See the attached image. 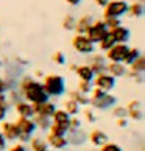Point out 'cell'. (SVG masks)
I'll return each instance as SVG.
<instances>
[{
    "instance_id": "cell-1",
    "label": "cell",
    "mask_w": 145,
    "mask_h": 151,
    "mask_svg": "<svg viewBox=\"0 0 145 151\" xmlns=\"http://www.w3.org/2000/svg\"><path fill=\"white\" fill-rule=\"evenodd\" d=\"M17 89L22 93V98L25 101H28L31 104H39V103H45L50 100L47 92L44 91V86L41 81L35 80L30 75H24L20 78V81L17 83Z\"/></svg>"
},
{
    "instance_id": "cell-2",
    "label": "cell",
    "mask_w": 145,
    "mask_h": 151,
    "mask_svg": "<svg viewBox=\"0 0 145 151\" xmlns=\"http://www.w3.org/2000/svg\"><path fill=\"white\" fill-rule=\"evenodd\" d=\"M42 86L50 98H59L67 92V89H66V78L58 73L45 75L42 81Z\"/></svg>"
},
{
    "instance_id": "cell-3",
    "label": "cell",
    "mask_w": 145,
    "mask_h": 151,
    "mask_svg": "<svg viewBox=\"0 0 145 151\" xmlns=\"http://www.w3.org/2000/svg\"><path fill=\"white\" fill-rule=\"evenodd\" d=\"M16 126L19 128V139L17 142L20 143H28L31 140V137L35 136L36 129V125L33 119H27V117H17V120L14 122Z\"/></svg>"
},
{
    "instance_id": "cell-4",
    "label": "cell",
    "mask_w": 145,
    "mask_h": 151,
    "mask_svg": "<svg viewBox=\"0 0 145 151\" xmlns=\"http://www.w3.org/2000/svg\"><path fill=\"white\" fill-rule=\"evenodd\" d=\"M128 6H130V3L125 2V0H109L106 6L103 8V19L106 17L120 19L123 14L128 13Z\"/></svg>"
},
{
    "instance_id": "cell-5",
    "label": "cell",
    "mask_w": 145,
    "mask_h": 151,
    "mask_svg": "<svg viewBox=\"0 0 145 151\" xmlns=\"http://www.w3.org/2000/svg\"><path fill=\"white\" fill-rule=\"evenodd\" d=\"M106 35H108V28H106V25H105L103 19L94 20L91 24V27H89V28L86 30V33H84V36L94 44V45H97Z\"/></svg>"
},
{
    "instance_id": "cell-6",
    "label": "cell",
    "mask_w": 145,
    "mask_h": 151,
    "mask_svg": "<svg viewBox=\"0 0 145 151\" xmlns=\"http://www.w3.org/2000/svg\"><path fill=\"white\" fill-rule=\"evenodd\" d=\"M115 104H117V97L111 92H105L103 95H100L97 98H89V106H92L94 109H98V111L111 109Z\"/></svg>"
},
{
    "instance_id": "cell-7",
    "label": "cell",
    "mask_w": 145,
    "mask_h": 151,
    "mask_svg": "<svg viewBox=\"0 0 145 151\" xmlns=\"http://www.w3.org/2000/svg\"><path fill=\"white\" fill-rule=\"evenodd\" d=\"M72 47H74L75 52H78L80 55H84V56H89L91 53L95 52V45L84 35H75L72 37Z\"/></svg>"
},
{
    "instance_id": "cell-8",
    "label": "cell",
    "mask_w": 145,
    "mask_h": 151,
    "mask_svg": "<svg viewBox=\"0 0 145 151\" xmlns=\"http://www.w3.org/2000/svg\"><path fill=\"white\" fill-rule=\"evenodd\" d=\"M128 50H130L128 44H114L108 52H105V59H108L109 63H122L123 64Z\"/></svg>"
},
{
    "instance_id": "cell-9",
    "label": "cell",
    "mask_w": 145,
    "mask_h": 151,
    "mask_svg": "<svg viewBox=\"0 0 145 151\" xmlns=\"http://www.w3.org/2000/svg\"><path fill=\"white\" fill-rule=\"evenodd\" d=\"M115 84H117V80H115V78H113L111 75H108L106 72L95 75V76H94V80H92V86L100 89V91H103V92L114 91Z\"/></svg>"
},
{
    "instance_id": "cell-10",
    "label": "cell",
    "mask_w": 145,
    "mask_h": 151,
    "mask_svg": "<svg viewBox=\"0 0 145 151\" xmlns=\"http://www.w3.org/2000/svg\"><path fill=\"white\" fill-rule=\"evenodd\" d=\"M0 132L5 137L6 142H17L19 139V128L16 126L14 122H2V126H0Z\"/></svg>"
},
{
    "instance_id": "cell-11",
    "label": "cell",
    "mask_w": 145,
    "mask_h": 151,
    "mask_svg": "<svg viewBox=\"0 0 145 151\" xmlns=\"http://www.w3.org/2000/svg\"><path fill=\"white\" fill-rule=\"evenodd\" d=\"M126 117L136 122H142L144 120V108H142V101L139 100H131L130 103H126Z\"/></svg>"
},
{
    "instance_id": "cell-12",
    "label": "cell",
    "mask_w": 145,
    "mask_h": 151,
    "mask_svg": "<svg viewBox=\"0 0 145 151\" xmlns=\"http://www.w3.org/2000/svg\"><path fill=\"white\" fill-rule=\"evenodd\" d=\"M31 108H33V114L35 115H44V117H47V119H50V120H52L53 112L58 109L56 104H55L52 100H48V101H45V103L31 104Z\"/></svg>"
},
{
    "instance_id": "cell-13",
    "label": "cell",
    "mask_w": 145,
    "mask_h": 151,
    "mask_svg": "<svg viewBox=\"0 0 145 151\" xmlns=\"http://www.w3.org/2000/svg\"><path fill=\"white\" fill-rule=\"evenodd\" d=\"M66 139H67V143L72 147H81L87 142V132L83 128H80L76 131H69L66 134Z\"/></svg>"
},
{
    "instance_id": "cell-14",
    "label": "cell",
    "mask_w": 145,
    "mask_h": 151,
    "mask_svg": "<svg viewBox=\"0 0 145 151\" xmlns=\"http://www.w3.org/2000/svg\"><path fill=\"white\" fill-rule=\"evenodd\" d=\"M109 35L114 37L115 44H128V41L131 37V31H130V28L120 25V27H115V28L109 30Z\"/></svg>"
},
{
    "instance_id": "cell-15",
    "label": "cell",
    "mask_w": 145,
    "mask_h": 151,
    "mask_svg": "<svg viewBox=\"0 0 145 151\" xmlns=\"http://www.w3.org/2000/svg\"><path fill=\"white\" fill-rule=\"evenodd\" d=\"M87 140L91 142L95 148H100L102 145H105L106 142H109V139H108V134L102 131V129H92L91 132L87 134Z\"/></svg>"
},
{
    "instance_id": "cell-16",
    "label": "cell",
    "mask_w": 145,
    "mask_h": 151,
    "mask_svg": "<svg viewBox=\"0 0 145 151\" xmlns=\"http://www.w3.org/2000/svg\"><path fill=\"white\" fill-rule=\"evenodd\" d=\"M126 65H123L122 63H106V73L111 75L113 78H122L126 75Z\"/></svg>"
},
{
    "instance_id": "cell-17",
    "label": "cell",
    "mask_w": 145,
    "mask_h": 151,
    "mask_svg": "<svg viewBox=\"0 0 145 151\" xmlns=\"http://www.w3.org/2000/svg\"><path fill=\"white\" fill-rule=\"evenodd\" d=\"M92 22H94V19H92V16H89V14H84V16H81V17H78L75 20V28H74L75 35H84Z\"/></svg>"
},
{
    "instance_id": "cell-18",
    "label": "cell",
    "mask_w": 145,
    "mask_h": 151,
    "mask_svg": "<svg viewBox=\"0 0 145 151\" xmlns=\"http://www.w3.org/2000/svg\"><path fill=\"white\" fill-rule=\"evenodd\" d=\"M14 111L17 117H27V119H31L33 115V108H31V103L25 101V100H20L19 103L14 104Z\"/></svg>"
},
{
    "instance_id": "cell-19",
    "label": "cell",
    "mask_w": 145,
    "mask_h": 151,
    "mask_svg": "<svg viewBox=\"0 0 145 151\" xmlns=\"http://www.w3.org/2000/svg\"><path fill=\"white\" fill-rule=\"evenodd\" d=\"M69 122H70V115L66 112V111L61 108V109H56L52 115V123L55 125H61V126H67L69 129Z\"/></svg>"
},
{
    "instance_id": "cell-20",
    "label": "cell",
    "mask_w": 145,
    "mask_h": 151,
    "mask_svg": "<svg viewBox=\"0 0 145 151\" xmlns=\"http://www.w3.org/2000/svg\"><path fill=\"white\" fill-rule=\"evenodd\" d=\"M47 145H48V148L52 147L53 150H56V151H61V150H64L66 147H67V139H66V136L63 137H59V136H47Z\"/></svg>"
},
{
    "instance_id": "cell-21",
    "label": "cell",
    "mask_w": 145,
    "mask_h": 151,
    "mask_svg": "<svg viewBox=\"0 0 145 151\" xmlns=\"http://www.w3.org/2000/svg\"><path fill=\"white\" fill-rule=\"evenodd\" d=\"M75 73L76 76L80 78V81H86V83H92L94 80V72L91 70V67H89L87 64H81V65H78L76 67V70H75Z\"/></svg>"
},
{
    "instance_id": "cell-22",
    "label": "cell",
    "mask_w": 145,
    "mask_h": 151,
    "mask_svg": "<svg viewBox=\"0 0 145 151\" xmlns=\"http://www.w3.org/2000/svg\"><path fill=\"white\" fill-rule=\"evenodd\" d=\"M67 95H69V100L75 101L78 106H89V95H84V93L78 92L76 89L75 91H69Z\"/></svg>"
},
{
    "instance_id": "cell-23",
    "label": "cell",
    "mask_w": 145,
    "mask_h": 151,
    "mask_svg": "<svg viewBox=\"0 0 145 151\" xmlns=\"http://www.w3.org/2000/svg\"><path fill=\"white\" fill-rule=\"evenodd\" d=\"M31 119L36 125V129H39V131H48L50 125H52V120L44 117V115H33Z\"/></svg>"
},
{
    "instance_id": "cell-24",
    "label": "cell",
    "mask_w": 145,
    "mask_h": 151,
    "mask_svg": "<svg viewBox=\"0 0 145 151\" xmlns=\"http://www.w3.org/2000/svg\"><path fill=\"white\" fill-rule=\"evenodd\" d=\"M63 109L67 112L70 117H76L78 114H80V111H81V106H78L75 101H72V100H66L64 101V106H63Z\"/></svg>"
},
{
    "instance_id": "cell-25",
    "label": "cell",
    "mask_w": 145,
    "mask_h": 151,
    "mask_svg": "<svg viewBox=\"0 0 145 151\" xmlns=\"http://www.w3.org/2000/svg\"><path fill=\"white\" fill-rule=\"evenodd\" d=\"M115 44V41H114V37L109 35V30H108V35L105 36L102 41H100L97 45H98V48H100V52H108V50L111 48Z\"/></svg>"
},
{
    "instance_id": "cell-26",
    "label": "cell",
    "mask_w": 145,
    "mask_h": 151,
    "mask_svg": "<svg viewBox=\"0 0 145 151\" xmlns=\"http://www.w3.org/2000/svg\"><path fill=\"white\" fill-rule=\"evenodd\" d=\"M28 143H30V148H31L33 151H41V150L48 148V145H47V142L44 140V139H41V137H35V136L31 137V140H30Z\"/></svg>"
},
{
    "instance_id": "cell-27",
    "label": "cell",
    "mask_w": 145,
    "mask_h": 151,
    "mask_svg": "<svg viewBox=\"0 0 145 151\" xmlns=\"http://www.w3.org/2000/svg\"><path fill=\"white\" fill-rule=\"evenodd\" d=\"M139 55H142V52L139 50L137 47H130V50H128V53H126V58L123 61V65H130L133 61H136L139 58Z\"/></svg>"
},
{
    "instance_id": "cell-28",
    "label": "cell",
    "mask_w": 145,
    "mask_h": 151,
    "mask_svg": "<svg viewBox=\"0 0 145 151\" xmlns=\"http://www.w3.org/2000/svg\"><path fill=\"white\" fill-rule=\"evenodd\" d=\"M67 126H61V125H55V123H52L48 128V136H59V137H63L67 134Z\"/></svg>"
},
{
    "instance_id": "cell-29",
    "label": "cell",
    "mask_w": 145,
    "mask_h": 151,
    "mask_svg": "<svg viewBox=\"0 0 145 151\" xmlns=\"http://www.w3.org/2000/svg\"><path fill=\"white\" fill-rule=\"evenodd\" d=\"M128 13H130V16H133V17H142L144 16V3H131L130 6H128Z\"/></svg>"
},
{
    "instance_id": "cell-30",
    "label": "cell",
    "mask_w": 145,
    "mask_h": 151,
    "mask_svg": "<svg viewBox=\"0 0 145 151\" xmlns=\"http://www.w3.org/2000/svg\"><path fill=\"white\" fill-rule=\"evenodd\" d=\"M87 64H106V59H105L103 53H91L87 56Z\"/></svg>"
},
{
    "instance_id": "cell-31",
    "label": "cell",
    "mask_w": 145,
    "mask_h": 151,
    "mask_svg": "<svg viewBox=\"0 0 145 151\" xmlns=\"http://www.w3.org/2000/svg\"><path fill=\"white\" fill-rule=\"evenodd\" d=\"M75 16H72V14H66L64 16V19H63V28L64 30H67V31H72L75 28Z\"/></svg>"
},
{
    "instance_id": "cell-32",
    "label": "cell",
    "mask_w": 145,
    "mask_h": 151,
    "mask_svg": "<svg viewBox=\"0 0 145 151\" xmlns=\"http://www.w3.org/2000/svg\"><path fill=\"white\" fill-rule=\"evenodd\" d=\"M113 109V115L115 117V119H128V114H126V108L125 106H122V104H115L114 108H111Z\"/></svg>"
},
{
    "instance_id": "cell-33",
    "label": "cell",
    "mask_w": 145,
    "mask_h": 151,
    "mask_svg": "<svg viewBox=\"0 0 145 151\" xmlns=\"http://www.w3.org/2000/svg\"><path fill=\"white\" fill-rule=\"evenodd\" d=\"M92 83H86V81H80L78 83V86H76V91L78 92H81V93H84V95H89L92 91Z\"/></svg>"
},
{
    "instance_id": "cell-34",
    "label": "cell",
    "mask_w": 145,
    "mask_h": 151,
    "mask_svg": "<svg viewBox=\"0 0 145 151\" xmlns=\"http://www.w3.org/2000/svg\"><path fill=\"white\" fill-rule=\"evenodd\" d=\"M98 151H123V150H122L120 145H117L114 142H106L105 145H102V147L98 148Z\"/></svg>"
},
{
    "instance_id": "cell-35",
    "label": "cell",
    "mask_w": 145,
    "mask_h": 151,
    "mask_svg": "<svg viewBox=\"0 0 145 151\" xmlns=\"http://www.w3.org/2000/svg\"><path fill=\"white\" fill-rule=\"evenodd\" d=\"M103 22H105V25H106L108 30H113V28H115V27L122 25L120 19H115V17H106V19H103Z\"/></svg>"
},
{
    "instance_id": "cell-36",
    "label": "cell",
    "mask_w": 145,
    "mask_h": 151,
    "mask_svg": "<svg viewBox=\"0 0 145 151\" xmlns=\"http://www.w3.org/2000/svg\"><path fill=\"white\" fill-rule=\"evenodd\" d=\"M52 61L56 65H64L66 64V55L63 52H55L53 56H52Z\"/></svg>"
},
{
    "instance_id": "cell-37",
    "label": "cell",
    "mask_w": 145,
    "mask_h": 151,
    "mask_svg": "<svg viewBox=\"0 0 145 151\" xmlns=\"http://www.w3.org/2000/svg\"><path fill=\"white\" fill-rule=\"evenodd\" d=\"M11 108V104L6 101V103H0V123L5 122V119L8 117V111Z\"/></svg>"
},
{
    "instance_id": "cell-38",
    "label": "cell",
    "mask_w": 145,
    "mask_h": 151,
    "mask_svg": "<svg viewBox=\"0 0 145 151\" xmlns=\"http://www.w3.org/2000/svg\"><path fill=\"white\" fill-rule=\"evenodd\" d=\"M83 114H84V120H86L87 123H91V125H94V123L97 122L95 112H94L92 109H84V111H83Z\"/></svg>"
},
{
    "instance_id": "cell-39",
    "label": "cell",
    "mask_w": 145,
    "mask_h": 151,
    "mask_svg": "<svg viewBox=\"0 0 145 151\" xmlns=\"http://www.w3.org/2000/svg\"><path fill=\"white\" fill-rule=\"evenodd\" d=\"M81 128V120L78 117H70V122H69V131H76ZM67 131V132H69Z\"/></svg>"
},
{
    "instance_id": "cell-40",
    "label": "cell",
    "mask_w": 145,
    "mask_h": 151,
    "mask_svg": "<svg viewBox=\"0 0 145 151\" xmlns=\"http://www.w3.org/2000/svg\"><path fill=\"white\" fill-rule=\"evenodd\" d=\"M91 67V70L94 72V75H98V73H103L106 72V64H87Z\"/></svg>"
},
{
    "instance_id": "cell-41",
    "label": "cell",
    "mask_w": 145,
    "mask_h": 151,
    "mask_svg": "<svg viewBox=\"0 0 145 151\" xmlns=\"http://www.w3.org/2000/svg\"><path fill=\"white\" fill-rule=\"evenodd\" d=\"M8 151H28V148L25 147V143H20V142H14L11 147L8 148Z\"/></svg>"
},
{
    "instance_id": "cell-42",
    "label": "cell",
    "mask_w": 145,
    "mask_h": 151,
    "mask_svg": "<svg viewBox=\"0 0 145 151\" xmlns=\"http://www.w3.org/2000/svg\"><path fill=\"white\" fill-rule=\"evenodd\" d=\"M8 89H6V83H5V78L0 76V93H6Z\"/></svg>"
},
{
    "instance_id": "cell-43",
    "label": "cell",
    "mask_w": 145,
    "mask_h": 151,
    "mask_svg": "<svg viewBox=\"0 0 145 151\" xmlns=\"http://www.w3.org/2000/svg\"><path fill=\"white\" fill-rule=\"evenodd\" d=\"M8 148V142L5 140V137L2 136V132H0V151H5Z\"/></svg>"
},
{
    "instance_id": "cell-44",
    "label": "cell",
    "mask_w": 145,
    "mask_h": 151,
    "mask_svg": "<svg viewBox=\"0 0 145 151\" xmlns=\"http://www.w3.org/2000/svg\"><path fill=\"white\" fill-rule=\"evenodd\" d=\"M117 126L119 128H126L128 126V119H117Z\"/></svg>"
},
{
    "instance_id": "cell-45",
    "label": "cell",
    "mask_w": 145,
    "mask_h": 151,
    "mask_svg": "<svg viewBox=\"0 0 145 151\" xmlns=\"http://www.w3.org/2000/svg\"><path fill=\"white\" fill-rule=\"evenodd\" d=\"M66 3L70 5V6H78L81 3V0H66Z\"/></svg>"
},
{
    "instance_id": "cell-46",
    "label": "cell",
    "mask_w": 145,
    "mask_h": 151,
    "mask_svg": "<svg viewBox=\"0 0 145 151\" xmlns=\"http://www.w3.org/2000/svg\"><path fill=\"white\" fill-rule=\"evenodd\" d=\"M94 2H95V5H98V6H103V8H105L109 0H94Z\"/></svg>"
},
{
    "instance_id": "cell-47",
    "label": "cell",
    "mask_w": 145,
    "mask_h": 151,
    "mask_svg": "<svg viewBox=\"0 0 145 151\" xmlns=\"http://www.w3.org/2000/svg\"><path fill=\"white\" fill-rule=\"evenodd\" d=\"M6 93H0V103H6Z\"/></svg>"
},
{
    "instance_id": "cell-48",
    "label": "cell",
    "mask_w": 145,
    "mask_h": 151,
    "mask_svg": "<svg viewBox=\"0 0 145 151\" xmlns=\"http://www.w3.org/2000/svg\"><path fill=\"white\" fill-rule=\"evenodd\" d=\"M76 67H78V64H69V70H70V72H75Z\"/></svg>"
},
{
    "instance_id": "cell-49",
    "label": "cell",
    "mask_w": 145,
    "mask_h": 151,
    "mask_svg": "<svg viewBox=\"0 0 145 151\" xmlns=\"http://www.w3.org/2000/svg\"><path fill=\"white\" fill-rule=\"evenodd\" d=\"M0 67H3V61L2 59H0Z\"/></svg>"
},
{
    "instance_id": "cell-50",
    "label": "cell",
    "mask_w": 145,
    "mask_h": 151,
    "mask_svg": "<svg viewBox=\"0 0 145 151\" xmlns=\"http://www.w3.org/2000/svg\"><path fill=\"white\" fill-rule=\"evenodd\" d=\"M41 151H52V150H50V148H45V150H41Z\"/></svg>"
},
{
    "instance_id": "cell-51",
    "label": "cell",
    "mask_w": 145,
    "mask_h": 151,
    "mask_svg": "<svg viewBox=\"0 0 145 151\" xmlns=\"http://www.w3.org/2000/svg\"><path fill=\"white\" fill-rule=\"evenodd\" d=\"M137 3H144V0H137Z\"/></svg>"
}]
</instances>
